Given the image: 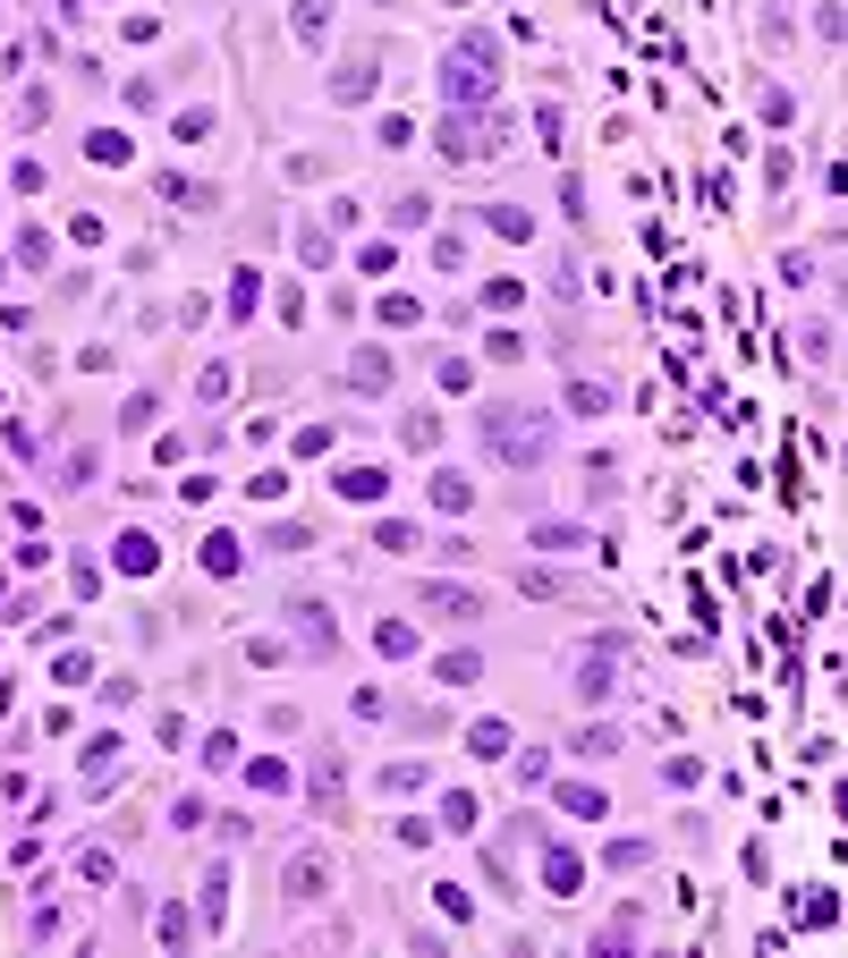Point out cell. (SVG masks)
I'll return each mask as SVG.
<instances>
[{
  "label": "cell",
  "mask_w": 848,
  "mask_h": 958,
  "mask_svg": "<svg viewBox=\"0 0 848 958\" xmlns=\"http://www.w3.org/2000/svg\"><path fill=\"white\" fill-rule=\"evenodd\" d=\"M484 85H492V51L484 43H459V51H450V94H476V102H484Z\"/></svg>",
  "instance_id": "1"
}]
</instances>
